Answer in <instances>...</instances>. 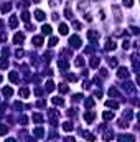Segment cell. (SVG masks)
I'll list each match as a JSON object with an SVG mask.
<instances>
[{
	"label": "cell",
	"instance_id": "cell-37",
	"mask_svg": "<svg viewBox=\"0 0 140 142\" xmlns=\"http://www.w3.org/2000/svg\"><path fill=\"white\" fill-rule=\"evenodd\" d=\"M64 15L68 17V18H73V13H71V10L69 8H66V12H64Z\"/></svg>",
	"mask_w": 140,
	"mask_h": 142
},
{
	"label": "cell",
	"instance_id": "cell-47",
	"mask_svg": "<svg viewBox=\"0 0 140 142\" xmlns=\"http://www.w3.org/2000/svg\"><path fill=\"white\" fill-rule=\"evenodd\" d=\"M26 116H22V119H20V122H22V124H26Z\"/></svg>",
	"mask_w": 140,
	"mask_h": 142
},
{
	"label": "cell",
	"instance_id": "cell-49",
	"mask_svg": "<svg viewBox=\"0 0 140 142\" xmlns=\"http://www.w3.org/2000/svg\"><path fill=\"white\" fill-rule=\"evenodd\" d=\"M73 25H74V28H78V30L81 28V23H78V22H74V23H73Z\"/></svg>",
	"mask_w": 140,
	"mask_h": 142
},
{
	"label": "cell",
	"instance_id": "cell-27",
	"mask_svg": "<svg viewBox=\"0 0 140 142\" xmlns=\"http://www.w3.org/2000/svg\"><path fill=\"white\" fill-rule=\"evenodd\" d=\"M41 30H43L45 35H51V27L50 25H43V28H41Z\"/></svg>",
	"mask_w": 140,
	"mask_h": 142
},
{
	"label": "cell",
	"instance_id": "cell-6",
	"mask_svg": "<svg viewBox=\"0 0 140 142\" xmlns=\"http://www.w3.org/2000/svg\"><path fill=\"white\" fill-rule=\"evenodd\" d=\"M63 129H64L66 132H69V131H73V129H74V126H73V122H71V121H66V122H63Z\"/></svg>",
	"mask_w": 140,
	"mask_h": 142
},
{
	"label": "cell",
	"instance_id": "cell-35",
	"mask_svg": "<svg viewBox=\"0 0 140 142\" xmlns=\"http://www.w3.org/2000/svg\"><path fill=\"white\" fill-rule=\"evenodd\" d=\"M56 43H58V38H56V36H51L50 41H48V45H50V46H54Z\"/></svg>",
	"mask_w": 140,
	"mask_h": 142
},
{
	"label": "cell",
	"instance_id": "cell-25",
	"mask_svg": "<svg viewBox=\"0 0 140 142\" xmlns=\"http://www.w3.org/2000/svg\"><path fill=\"white\" fill-rule=\"evenodd\" d=\"M87 38H89V40H92V41H96V40H97V33H96V32H87Z\"/></svg>",
	"mask_w": 140,
	"mask_h": 142
},
{
	"label": "cell",
	"instance_id": "cell-7",
	"mask_svg": "<svg viewBox=\"0 0 140 142\" xmlns=\"http://www.w3.org/2000/svg\"><path fill=\"white\" fill-rule=\"evenodd\" d=\"M104 48H106L107 51H112V50H115V41H112V40H107V41H106V46H104Z\"/></svg>",
	"mask_w": 140,
	"mask_h": 142
},
{
	"label": "cell",
	"instance_id": "cell-39",
	"mask_svg": "<svg viewBox=\"0 0 140 142\" xmlns=\"http://www.w3.org/2000/svg\"><path fill=\"white\" fill-rule=\"evenodd\" d=\"M81 98H82L81 94H76L74 98H73V102H74V101H76V102H78V101H81Z\"/></svg>",
	"mask_w": 140,
	"mask_h": 142
},
{
	"label": "cell",
	"instance_id": "cell-48",
	"mask_svg": "<svg viewBox=\"0 0 140 142\" xmlns=\"http://www.w3.org/2000/svg\"><path fill=\"white\" fill-rule=\"evenodd\" d=\"M129 46H130V43H129V40H125V41H124V48H125V50H127Z\"/></svg>",
	"mask_w": 140,
	"mask_h": 142
},
{
	"label": "cell",
	"instance_id": "cell-17",
	"mask_svg": "<svg viewBox=\"0 0 140 142\" xmlns=\"http://www.w3.org/2000/svg\"><path fill=\"white\" fill-rule=\"evenodd\" d=\"M82 134H84V139H86V140H89V142H94V140H96L94 134H91V132H82Z\"/></svg>",
	"mask_w": 140,
	"mask_h": 142
},
{
	"label": "cell",
	"instance_id": "cell-12",
	"mask_svg": "<svg viewBox=\"0 0 140 142\" xmlns=\"http://www.w3.org/2000/svg\"><path fill=\"white\" fill-rule=\"evenodd\" d=\"M35 18L40 20V22H43V20H45V12H41V10H35Z\"/></svg>",
	"mask_w": 140,
	"mask_h": 142
},
{
	"label": "cell",
	"instance_id": "cell-16",
	"mask_svg": "<svg viewBox=\"0 0 140 142\" xmlns=\"http://www.w3.org/2000/svg\"><path fill=\"white\" fill-rule=\"evenodd\" d=\"M84 121H86V122H92L94 121V112H86L84 114Z\"/></svg>",
	"mask_w": 140,
	"mask_h": 142
},
{
	"label": "cell",
	"instance_id": "cell-43",
	"mask_svg": "<svg viewBox=\"0 0 140 142\" xmlns=\"http://www.w3.org/2000/svg\"><path fill=\"white\" fill-rule=\"evenodd\" d=\"M15 109H23V104L22 102H15Z\"/></svg>",
	"mask_w": 140,
	"mask_h": 142
},
{
	"label": "cell",
	"instance_id": "cell-30",
	"mask_svg": "<svg viewBox=\"0 0 140 142\" xmlns=\"http://www.w3.org/2000/svg\"><path fill=\"white\" fill-rule=\"evenodd\" d=\"M41 121H43V117L40 116V114H33V122H36V124H40Z\"/></svg>",
	"mask_w": 140,
	"mask_h": 142
},
{
	"label": "cell",
	"instance_id": "cell-20",
	"mask_svg": "<svg viewBox=\"0 0 140 142\" xmlns=\"http://www.w3.org/2000/svg\"><path fill=\"white\" fill-rule=\"evenodd\" d=\"M45 89H46L48 93H51V91L54 89V83H53V81H48L46 84H45Z\"/></svg>",
	"mask_w": 140,
	"mask_h": 142
},
{
	"label": "cell",
	"instance_id": "cell-3",
	"mask_svg": "<svg viewBox=\"0 0 140 142\" xmlns=\"http://www.w3.org/2000/svg\"><path fill=\"white\" fill-rule=\"evenodd\" d=\"M23 41H25V36H23V33H17L15 38H13V43H15V45H22Z\"/></svg>",
	"mask_w": 140,
	"mask_h": 142
},
{
	"label": "cell",
	"instance_id": "cell-29",
	"mask_svg": "<svg viewBox=\"0 0 140 142\" xmlns=\"http://www.w3.org/2000/svg\"><path fill=\"white\" fill-rule=\"evenodd\" d=\"M99 58H92V60H91V66H92V68H97V66H99Z\"/></svg>",
	"mask_w": 140,
	"mask_h": 142
},
{
	"label": "cell",
	"instance_id": "cell-18",
	"mask_svg": "<svg viewBox=\"0 0 140 142\" xmlns=\"http://www.w3.org/2000/svg\"><path fill=\"white\" fill-rule=\"evenodd\" d=\"M58 66L61 68V70H68L69 64H68V61H66V60H59V61H58Z\"/></svg>",
	"mask_w": 140,
	"mask_h": 142
},
{
	"label": "cell",
	"instance_id": "cell-53",
	"mask_svg": "<svg viewBox=\"0 0 140 142\" xmlns=\"http://www.w3.org/2000/svg\"><path fill=\"white\" fill-rule=\"evenodd\" d=\"M2 27H3V22H2V20H0V28H2Z\"/></svg>",
	"mask_w": 140,
	"mask_h": 142
},
{
	"label": "cell",
	"instance_id": "cell-23",
	"mask_svg": "<svg viewBox=\"0 0 140 142\" xmlns=\"http://www.w3.org/2000/svg\"><path fill=\"white\" fill-rule=\"evenodd\" d=\"M106 104H107V107H110V109H117L119 107V102H115V101H107Z\"/></svg>",
	"mask_w": 140,
	"mask_h": 142
},
{
	"label": "cell",
	"instance_id": "cell-4",
	"mask_svg": "<svg viewBox=\"0 0 140 142\" xmlns=\"http://www.w3.org/2000/svg\"><path fill=\"white\" fill-rule=\"evenodd\" d=\"M117 76H119V78H122V79H124V78H129V70H127V68H119Z\"/></svg>",
	"mask_w": 140,
	"mask_h": 142
},
{
	"label": "cell",
	"instance_id": "cell-11",
	"mask_svg": "<svg viewBox=\"0 0 140 142\" xmlns=\"http://www.w3.org/2000/svg\"><path fill=\"white\" fill-rule=\"evenodd\" d=\"M58 30H59V33H61V35H68V25H66V23H59Z\"/></svg>",
	"mask_w": 140,
	"mask_h": 142
},
{
	"label": "cell",
	"instance_id": "cell-36",
	"mask_svg": "<svg viewBox=\"0 0 140 142\" xmlns=\"http://www.w3.org/2000/svg\"><path fill=\"white\" fill-rule=\"evenodd\" d=\"M112 139H114V134H112V132H106V134H104V140H112Z\"/></svg>",
	"mask_w": 140,
	"mask_h": 142
},
{
	"label": "cell",
	"instance_id": "cell-13",
	"mask_svg": "<svg viewBox=\"0 0 140 142\" xmlns=\"http://www.w3.org/2000/svg\"><path fill=\"white\" fill-rule=\"evenodd\" d=\"M119 140H120V142H135L134 136H120V137H119Z\"/></svg>",
	"mask_w": 140,
	"mask_h": 142
},
{
	"label": "cell",
	"instance_id": "cell-5",
	"mask_svg": "<svg viewBox=\"0 0 140 142\" xmlns=\"http://www.w3.org/2000/svg\"><path fill=\"white\" fill-rule=\"evenodd\" d=\"M8 25H10V28H17V27H18V17H15V15L10 17V23Z\"/></svg>",
	"mask_w": 140,
	"mask_h": 142
},
{
	"label": "cell",
	"instance_id": "cell-10",
	"mask_svg": "<svg viewBox=\"0 0 140 142\" xmlns=\"http://www.w3.org/2000/svg\"><path fill=\"white\" fill-rule=\"evenodd\" d=\"M58 116H59L58 111H54V109H50V111H48V117H50V119L53 121V122H54V119H56Z\"/></svg>",
	"mask_w": 140,
	"mask_h": 142
},
{
	"label": "cell",
	"instance_id": "cell-51",
	"mask_svg": "<svg viewBox=\"0 0 140 142\" xmlns=\"http://www.w3.org/2000/svg\"><path fill=\"white\" fill-rule=\"evenodd\" d=\"M38 107H41V106H45V101H38V104H36Z\"/></svg>",
	"mask_w": 140,
	"mask_h": 142
},
{
	"label": "cell",
	"instance_id": "cell-42",
	"mask_svg": "<svg viewBox=\"0 0 140 142\" xmlns=\"http://www.w3.org/2000/svg\"><path fill=\"white\" fill-rule=\"evenodd\" d=\"M68 79H69V81H76V79H78V78H76L74 74H68Z\"/></svg>",
	"mask_w": 140,
	"mask_h": 142
},
{
	"label": "cell",
	"instance_id": "cell-33",
	"mask_svg": "<svg viewBox=\"0 0 140 142\" xmlns=\"http://www.w3.org/2000/svg\"><path fill=\"white\" fill-rule=\"evenodd\" d=\"M84 104H86V107H92L94 106V99H91V98H87L86 101H84Z\"/></svg>",
	"mask_w": 140,
	"mask_h": 142
},
{
	"label": "cell",
	"instance_id": "cell-44",
	"mask_svg": "<svg viewBox=\"0 0 140 142\" xmlns=\"http://www.w3.org/2000/svg\"><path fill=\"white\" fill-rule=\"evenodd\" d=\"M132 33H134V35H137V33H138V28H137V27H132Z\"/></svg>",
	"mask_w": 140,
	"mask_h": 142
},
{
	"label": "cell",
	"instance_id": "cell-34",
	"mask_svg": "<svg viewBox=\"0 0 140 142\" xmlns=\"http://www.w3.org/2000/svg\"><path fill=\"white\" fill-rule=\"evenodd\" d=\"M109 96H114V98H117V96H119V91H117L115 88H110V89H109Z\"/></svg>",
	"mask_w": 140,
	"mask_h": 142
},
{
	"label": "cell",
	"instance_id": "cell-19",
	"mask_svg": "<svg viewBox=\"0 0 140 142\" xmlns=\"http://www.w3.org/2000/svg\"><path fill=\"white\" fill-rule=\"evenodd\" d=\"M10 10H12V3H2V12L3 13H7V12H10Z\"/></svg>",
	"mask_w": 140,
	"mask_h": 142
},
{
	"label": "cell",
	"instance_id": "cell-52",
	"mask_svg": "<svg viewBox=\"0 0 140 142\" xmlns=\"http://www.w3.org/2000/svg\"><path fill=\"white\" fill-rule=\"evenodd\" d=\"M7 142H17L15 139H7Z\"/></svg>",
	"mask_w": 140,
	"mask_h": 142
},
{
	"label": "cell",
	"instance_id": "cell-28",
	"mask_svg": "<svg viewBox=\"0 0 140 142\" xmlns=\"http://www.w3.org/2000/svg\"><path fill=\"white\" fill-rule=\"evenodd\" d=\"M22 20H23L25 23H28V22H30V13H28V12H23V13H22Z\"/></svg>",
	"mask_w": 140,
	"mask_h": 142
},
{
	"label": "cell",
	"instance_id": "cell-14",
	"mask_svg": "<svg viewBox=\"0 0 140 142\" xmlns=\"http://www.w3.org/2000/svg\"><path fill=\"white\" fill-rule=\"evenodd\" d=\"M102 117H104L106 121H110V119H114V112H112V111H104Z\"/></svg>",
	"mask_w": 140,
	"mask_h": 142
},
{
	"label": "cell",
	"instance_id": "cell-22",
	"mask_svg": "<svg viewBox=\"0 0 140 142\" xmlns=\"http://www.w3.org/2000/svg\"><path fill=\"white\" fill-rule=\"evenodd\" d=\"M51 102H53V104H56V106H63V104H64L63 98H53V99H51Z\"/></svg>",
	"mask_w": 140,
	"mask_h": 142
},
{
	"label": "cell",
	"instance_id": "cell-41",
	"mask_svg": "<svg viewBox=\"0 0 140 142\" xmlns=\"http://www.w3.org/2000/svg\"><path fill=\"white\" fill-rule=\"evenodd\" d=\"M15 55H17V56H18V58H22V56H23V55H25V53H23V50H17V53H15Z\"/></svg>",
	"mask_w": 140,
	"mask_h": 142
},
{
	"label": "cell",
	"instance_id": "cell-1",
	"mask_svg": "<svg viewBox=\"0 0 140 142\" xmlns=\"http://www.w3.org/2000/svg\"><path fill=\"white\" fill-rule=\"evenodd\" d=\"M69 45H71V48H81V38L79 36H71L69 38Z\"/></svg>",
	"mask_w": 140,
	"mask_h": 142
},
{
	"label": "cell",
	"instance_id": "cell-38",
	"mask_svg": "<svg viewBox=\"0 0 140 142\" xmlns=\"http://www.w3.org/2000/svg\"><path fill=\"white\" fill-rule=\"evenodd\" d=\"M132 3H134V0H124V5L125 7H132Z\"/></svg>",
	"mask_w": 140,
	"mask_h": 142
},
{
	"label": "cell",
	"instance_id": "cell-54",
	"mask_svg": "<svg viewBox=\"0 0 140 142\" xmlns=\"http://www.w3.org/2000/svg\"><path fill=\"white\" fill-rule=\"evenodd\" d=\"M0 83H2V76H0Z\"/></svg>",
	"mask_w": 140,
	"mask_h": 142
},
{
	"label": "cell",
	"instance_id": "cell-21",
	"mask_svg": "<svg viewBox=\"0 0 140 142\" xmlns=\"http://www.w3.org/2000/svg\"><path fill=\"white\" fill-rule=\"evenodd\" d=\"M74 66H84V58L82 56H78V58H76V61H74Z\"/></svg>",
	"mask_w": 140,
	"mask_h": 142
},
{
	"label": "cell",
	"instance_id": "cell-31",
	"mask_svg": "<svg viewBox=\"0 0 140 142\" xmlns=\"http://www.w3.org/2000/svg\"><path fill=\"white\" fill-rule=\"evenodd\" d=\"M43 134H45V131L41 129V127H36V129H35V136H36V137H41Z\"/></svg>",
	"mask_w": 140,
	"mask_h": 142
},
{
	"label": "cell",
	"instance_id": "cell-15",
	"mask_svg": "<svg viewBox=\"0 0 140 142\" xmlns=\"http://www.w3.org/2000/svg\"><path fill=\"white\" fill-rule=\"evenodd\" d=\"M18 94L22 96V98H28V96H30V91H28V88H20Z\"/></svg>",
	"mask_w": 140,
	"mask_h": 142
},
{
	"label": "cell",
	"instance_id": "cell-8",
	"mask_svg": "<svg viewBox=\"0 0 140 142\" xmlns=\"http://www.w3.org/2000/svg\"><path fill=\"white\" fill-rule=\"evenodd\" d=\"M2 93H3V96H7V98H10V96H13V89L10 88V86H5V88L2 89Z\"/></svg>",
	"mask_w": 140,
	"mask_h": 142
},
{
	"label": "cell",
	"instance_id": "cell-2",
	"mask_svg": "<svg viewBox=\"0 0 140 142\" xmlns=\"http://www.w3.org/2000/svg\"><path fill=\"white\" fill-rule=\"evenodd\" d=\"M8 79L13 83V84H17V83H18V73L17 71H10L8 73Z\"/></svg>",
	"mask_w": 140,
	"mask_h": 142
},
{
	"label": "cell",
	"instance_id": "cell-9",
	"mask_svg": "<svg viewBox=\"0 0 140 142\" xmlns=\"http://www.w3.org/2000/svg\"><path fill=\"white\" fill-rule=\"evenodd\" d=\"M31 41H33V45H35V46H41V45H43V36H33V40H31Z\"/></svg>",
	"mask_w": 140,
	"mask_h": 142
},
{
	"label": "cell",
	"instance_id": "cell-26",
	"mask_svg": "<svg viewBox=\"0 0 140 142\" xmlns=\"http://www.w3.org/2000/svg\"><path fill=\"white\" fill-rule=\"evenodd\" d=\"M0 68H8V60L7 58H0Z\"/></svg>",
	"mask_w": 140,
	"mask_h": 142
},
{
	"label": "cell",
	"instance_id": "cell-32",
	"mask_svg": "<svg viewBox=\"0 0 140 142\" xmlns=\"http://www.w3.org/2000/svg\"><path fill=\"white\" fill-rule=\"evenodd\" d=\"M59 91H61L63 94H66V93H69V88L66 84H59Z\"/></svg>",
	"mask_w": 140,
	"mask_h": 142
},
{
	"label": "cell",
	"instance_id": "cell-46",
	"mask_svg": "<svg viewBox=\"0 0 140 142\" xmlns=\"http://www.w3.org/2000/svg\"><path fill=\"white\" fill-rule=\"evenodd\" d=\"M109 64H110V66H117V61H115V60H109Z\"/></svg>",
	"mask_w": 140,
	"mask_h": 142
},
{
	"label": "cell",
	"instance_id": "cell-50",
	"mask_svg": "<svg viewBox=\"0 0 140 142\" xmlns=\"http://www.w3.org/2000/svg\"><path fill=\"white\" fill-rule=\"evenodd\" d=\"M94 94H96V96H97V98H99V96H102V91H99V89H97V91H96V93H94Z\"/></svg>",
	"mask_w": 140,
	"mask_h": 142
},
{
	"label": "cell",
	"instance_id": "cell-45",
	"mask_svg": "<svg viewBox=\"0 0 140 142\" xmlns=\"http://www.w3.org/2000/svg\"><path fill=\"white\" fill-rule=\"evenodd\" d=\"M7 40V35L5 33H0V41H5Z\"/></svg>",
	"mask_w": 140,
	"mask_h": 142
},
{
	"label": "cell",
	"instance_id": "cell-24",
	"mask_svg": "<svg viewBox=\"0 0 140 142\" xmlns=\"http://www.w3.org/2000/svg\"><path fill=\"white\" fill-rule=\"evenodd\" d=\"M7 132H8V127L5 124H0V136H5Z\"/></svg>",
	"mask_w": 140,
	"mask_h": 142
},
{
	"label": "cell",
	"instance_id": "cell-40",
	"mask_svg": "<svg viewBox=\"0 0 140 142\" xmlns=\"http://www.w3.org/2000/svg\"><path fill=\"white\" fill-rule=\"evenodd\" d=\"M35 94H36V96H41V94H43V91H41L40 88H35Z\"/></svg>",
	"mask_w": 140,
	"mask_h": 142
}]
</instances>
